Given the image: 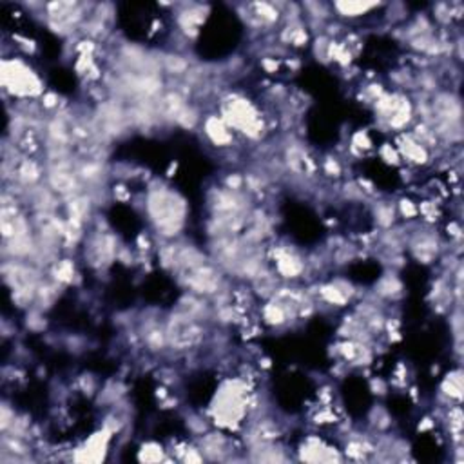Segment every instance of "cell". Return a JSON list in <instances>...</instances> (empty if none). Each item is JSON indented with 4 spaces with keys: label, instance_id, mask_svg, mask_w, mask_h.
I'll return each mask as SVG.
<instances>
[{
    "label": "cell",
    "instance_id": "6da1fadb",
    "mask_svg": "<svg viewBox=\"0 0 464 464\" xmlns=\"http://www.w3.org/2000/svg\"><path fill=\"white\" fill-rule=\"evenodd\" d=\"M252 390L245 378L219 382L209 403V421L221 432H238L250 415Z\"/></svg>",
    "mask_w": 464,
    "mask_h": 464
},
{
    "label": "cell",
    "instance_id": "7a4b0ae2",
    "mask_svg": "<svg viewBox=\"0 0 464 464\" xmlns=\"http://www.w3.org/2000/svg\"><path fill=\"white\" fill-rule=\"evenodd\" d=\"M187 202L169 185L156 181L146 194V214L155 232L165 241L176 240L187 224Z\"/></svg>",
    "mask_w": 464,
    "mask_h": 464
},
{
    "label": "cell",
    "instance_id": "3957f363",
    "mask_svg": "<svg viewBox=\"0 0 464 464\" xmlns=\"http://www.w3.org/2000/svg\"><path fill=\"white\" fill-rule=\"evenodd\" d=\"M219 116L234 134L238 133L249 140H262L266 134V122L262 111L252 100L243 95L232 93L225 96L219 103Z\"/></svg>",
    "mask_w": 464,
    "mask_h": 464
},
{
    "label": "cell",
    "instance_id": "277c9868",
    "mask_svg": "<svg viewBox=\"0 0 464 464\" xmlns=\"http://www.w3.org/2000/svg\"><path fill=\"white\" fill-rule=\"evenodd\" d=\"M0 84L6 95L11 98L30 102L33 98H42L46 93L42 78L39 73L27 64L24 58L11 56V58H2L0 62Z\"/></svg>",
    "mask_w": 464,
    "mask_h": 464
},
{
    "label": "cell",
    "instance_id": "5b68a950",
    "mask_svg": "<svg viewBox=\"0 0 464 464\" xmlns=\"http://www.w3.org/2000/svg\"><path fill=\"white\" fill-rule=\"evenodd\" d=\"M375 118L379 127L385 131H394L401 134L408 129L415 120V109L410 96L403 93H385L378 102L374 103Z\"/></svg>",
    "mask_w": 464,
    "mask_h": 464
},
{
    "label": "cell",
    "instance_id": "8992f818",
    "mask_svg": "<svg viewBox=\"0 0 464 464\" xmlns=\"http://www.w3.org/2000/svg\"><path fill=\"white\" fill-rule=\"evenodd\" d=\"M271 259L274 263V274L283 281H294L303 278L307 272V262L296 249L290 245H274L271 249Z\"/></svg>",
    "mask_w": 464,
    "mask_h": 464
},
{
    "label": "cell",
    "instance_id": "52a82bcc",
    "mask_svg": "<svg viewBox=\"0 0 464 464\" xmlns=\"http://www.w3.org/2000/svg\"><path fill=\"white\" fill-rule=\"evenodd\" d=\"M297 459L305 460V463H341L344 456L341 453V450L328 444L319 435H309L299 444Z\"/></svg>",
    "mask_w": 464,
    "mask_h": 464
},
{
    "label": "cell",
    "instance_id": "ba28073f",
    "mask_svg": "<svg viewBox=\"0 0 464 464\" xmlns=\"http://www.w3.org/2000/svg\"><path fill=\"white\" fill-rule=\"evenodd\" d=\"M176 24L180 33L183 34L185 39H196L202 31V26L205 24L207 17L211 13V9L207 4H180L176 6Z\"/></svg>",
    "mask_w": 464,
    "mask_h": 464
},
{
    "label": "cell",
    "instance_id": "9c48e42d",
    "mask_svg": "<svg viewBox=\"0 0 464 464\" xmlns=\"http://www.w3.org/2000/svg\"><path fill=\"white\" fill-rule=\"evenodd\" d=\"M441 245L443 243H441L439 236L435 234V231H432L430 227H425L423 231L419 228L415 234H412L408 241L410 252L423 265H430V263H434L439 258Z\"/></svg>",
    "mask_w": 464,
    "mask_h": 464
},
{
    "label": "cell",
    "instance_id": "30bf717a",
    "mask_svg": "<svg viewBox=\"0 0 464 464\" xmlns=\"http://www.w3.org/2000/svg\"><path fill=\"white\" fill-rule=\"evenodd\" d=\"M112 435H115V432L103 425L98 432H95L84 441L82 446L77 448L73 459L80 460V463H100V460H103L108 456Z\"/></svg>",
    "mask_w": 464,
    "mask_h": 464
},
{
    "label": "cell",
    "instance_id": "8fae6325",
    "mask_svg": "<svg viewBox=\"0 0 464 464\" xmlns=\"http://www.w3.org/2000/svg\"><path fill=\"white\" fill-rule=\"evenodd\" d=\"M396 147L403 158V164L412 165V167H425L432 162V150L417 142L408 131H404L397 136Z\"/></svg>",
    "mask_w": 464,
    "mask_h": 464
},
{
    "label": "cell",
    "instance_id": "7c38bea8",
    "mask_svg": "<svg viewBox=\"0 0 464 464\" xmlns=\"http://www.w3.org/2000/svg\"><path fill=\"white\" fill-rule=\"evenodd\" d=\"M318 296L319 301L327 303V305L347 307L357 296V290L352 285V281L344 280V278H337V280L319 285Z\"/></svg>",
    "mask_w": 464,
    "mask_h": 464
},
{
    "label": "cell",
    "instance_id": "4fadbf2b",
    "mask_svg": "<svg viewBox=\"0 0 464 464\" xmlns=\"http://www.w3.org/2000/svg\"><path fill=\"white\" fill-rule=\"evenodd\" d=\"M202 129L205 138L218 149H231L234 146V131L225 124L219 115H209L202 120Z\"/></svg>",
    "mask_w": 464,
    "mask_h": 464
},
{
    "label": "cell",
    "instance_id": "5bb4252c",
    "mask_svg": "<svg viewBox=\"0 0 464 464\" xmlns=\"http://www.w3.org/2000/svg\"><path fill=\"white\" fill-rule=\"evenodd\" d=\"M332 6V13H335L341 18H361L370 15L372 11L381 8V2H357V0H341V2H334Z\"/></svg>",
    "mask_w": 464,
    "mask_h": 464
},
{
    "label": "cell",
    "instance_id": "9a60e30c",
    "mask_svg": "<svg viewBox=\"0 0 464 464\" xmlns=\"http://www.w3.org/2000/svg\"><path fill=\"white\" fill-rule=\"evenodd\" d=\"M439 394H441V397H443L448 406L460 404V401H463V370H450L444 375L441 387H439Z\"/></svg>",
    "mask_w": 464,
    "mask_h": 464
},
{
    "label": "cell",
    "instance_id": "2e32d148",
    "mask_svg": "<svg viewBox=\"0 0 464 464\" xmlns=\"http://www.w3.org/2000/svg\"><path fill=\"white\" fill-rule=\"evenodd\" d=\"M375 450H378V446L370 439L361 437V435H350V439L344 444V457L352 460H365Z\"/></svg>",
    "mask_w": 464,
    "mask_h": 464
},
{
    "label": "cell",
    "instance_id": "e0dca14e",
    "mask_svg": "<svg viewBox=\"0 0 464 464\" xmlns=\"http://www.w3.org/2000/svg\"><path fill=\"white\" fill-rule=\"evenodd\" d=\"M375 296L381 301H396L403 296V283L394 272H388L375 283Z\"/></svg>",
    "mask_w": 464,
    "mask_h": 464
},
{
    "label": "cell",
    "instance_id": "ac0fdd59",
    "mask_svg": "<svg viewBox=\"0 0 464 464\" xmlns=\"http://www.w3.org/2000/svg\"><path fill=\"white\" fill-rule=\"evenodd\" d=\"M49 276H51V280L56 281L58 285L67 287V285L75 283L78 272L73 259L64 258V259H56V262L49 266Z\"/></svg>",
    "mask_w": 464,
    "mask_h": 464
},
{
    "label": "cell",
    "instance_id": "d6986e66",
    "mask_svg": "<svg viewBox=\"0 0 464 464\" xmlns=\"http://www.w3.org/2000/svg\"><path fill=\"white\" fill-rule=\"evenodd\" d=\"M372 216H374L375 224L382 231H388L396 225L397 221V211H396V203L385 202V200H379L372 205Z\"/></svg>",
    "mask_w": 464,
    "mask_h": 464
},
{
    "label": "cell",
    "instance_id": "ffe728a7",
    "mask_svg": "<svg viewBox=\"0 0 464 464\" xmlns=\"http://www.w3.org/2000/svg\"><path fill=\"white\" fill-rule=\"evenodd\" d=\"M138 460L140 463H162V460H171V457L167 456V450L162 444L147 441L138 450Z\"/></svg>",
    "mask_w": 464,
    "mask_h": 464
},
{
    "label": "cell",
    "instance_id": "44dd1931",
    "mask_svg": "<svg viewBox=\"0 0 464 464\" xmlns=\"http://www.w3.org/2000/svg\"><path fill=\"white\" fill-rule=\"evenodd\" d=\"M372 149H374V140H372L368 131H357V133L350 138V150H352V155L365 156L368 155Z\"/></svg>",
    "mask_w": 464,
    "mask_h": 464
},
{
    "label": "cell",
    "instance_id": "7402d4cb",
    "mask_svg": "<svg viewBox=\"0 0 464 464\" xmlns=\"http://www.w3.org/2000/svg\"><path fill=\"white\" fill-rule=\"evenodd\" d=\"M378 156L381 158L382 164L390 165V167H401L403 165V158H401L396 143H382V146H379Z\"/></svg>",
    "mask_w": 464,
    "mask_h": 464
},
{
    "label": "cell",
    "instance_id": "603a6c76",
    "mask_svg": "<svg viewBox=\"0 0 464 464\" xmlns=\"http://www.w3.org/2000/svg\"><path fill=\"white\" fill-rule=\"evenodd\" d=\"M396 211L397 218H403L406 219V221H413V219L419 218V205H417V202H413L412 198H406V196L397 200Z\"/></svg>",
    "mask_w": 464,
    "mask_h": 464
},
{
    "label": "cell",
    "instance_id": "cb8c5ba5",
    "mask_svg": "<svg viewBox=\"0 0 464 464\" xmlns=\"http://www.w3.org/2000/svg\"><path fill=\"white\" fill-rule=\"evenodd\" d=\"M368 421H370V425L374 426L375 430L385 432L388 426L392 425V417H390V413H388V410H385L382 406H374L368 415Z\"/></svg>",
    "mask_w": 464,
    "mask_h": 464
},
{
    "label": "cell",
    "instance_id": "d4e9b609",
    "mask_svg": "<svg viewBox=\"0 0 464 464\" xmlns=\"http://www.w3.org/2000/svg\"><path fill=\"white\" fill-rule=\"evenodd\" d=\"M321 171L325 176L337 180V178H341V174H343V165H341L340 160L334 158V156H327V158L321 162Z\"/></svg>",
    "mask_w": 464,
    "mask_h": 464
},
{
    "label": "cell",
    "instance_id": "484cf974",
    "mask_svg": "<svg viewBox=\"0 0 464 464\" xmlns=\"http://www.w3.org/2000/svg\"><path fill=\"white\" fill-rule=\"evenodd\" d=\"M15 419H17V413H15V410L4 401V403H2V408H0V428H2V432H8L9 428H11V425L15 423Z\"/></svg>",
    "mask_w": 464,
    "mask_h": 464
},
{
    "label": "cell",
    "instance_id": "4316f807",
    "mask_svg": "<svg viewBox=\"0 0 464 464\" xmlns=\"http://www.w3.org/2000/svg\"><path fill=\"white\" fill-rule=\"evenodd\" d=\"M224 187L231 191H245V176L240 172H228L224 178Z\"/></svg>",
    "mask_w": 464,
    "mask_h": 464
},
{
    "label": "cell",
    "instance_id": "83f0119b",
    "mask_svg": "<svg viewBox=\"0 0 464 464\" xmlns=\"http://www.w3.org/2000/svg\"><path fill=\"white\" fill-rule=\"evenodd\" d=\"M40 105L46 111H56V109L60 108V96L53 93V91H46L40 98Z\"/></svg>",
    "mask_w": 464,
    "mask_h": 464
},
{
    "label": "cell",
    "instance_id": "f1b7e54d",
    "mask_svg": "<svg viewBox=\"0 0 464 464\" xmlns=\"http://www.w3.org/2000/svg\"><path fill=\"white\" fill-rule=\"evenodd\" d=\"M280 67H281V60L278 56H265V58H262V69L265 73L274 75L280 71Z\"/></svg>",
    "mask_w": 464,
    "mask_h": 464
},
{
    "label": "cell",
    "instance_id": "f546056e",
    "mask_svg": "<svg viewBox=\"0 0 464 464\" xmlns=\"http://www.w3.org/2000/svg\"><path fill=\"white\" fill-rule=\"evenodd\" d=\"M370 388L374 394H379V396H385L388 392V382L382 381L381 378H372L370 379Z\"/></svg>",
    "mask_w": 464,
    "mask_h": 464
},
{
    "label": "cell",
    "instance_id": "4dcf8cb0",
    "mask_svg": "<svg viewBox=\"0 0 464 464\" xmlns=\"http://www.w3.org/2000/svg\"><path fill=\"white\" fill-rule=\"evenodd\" d=\"M434 426H435V423L432 421L430 417H426V419H423V421L419 423V430H421V432L432 430V428H434Z\"/></svg>",
    "mask_w": 464,
    "mask_h": 464
}]
</instances>
